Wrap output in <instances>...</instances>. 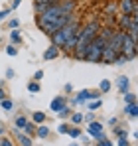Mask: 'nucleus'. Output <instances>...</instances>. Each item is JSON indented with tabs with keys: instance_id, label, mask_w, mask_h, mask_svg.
<instances>
[{
	"instance_id": "obj_1",
	"label": "nucleus",
	"mask_w": 138,
	"mask_h": 146,
	"mask_svg": "<svg viewBox=\"0 0 138 146\" xmlns=\"http://www.w3.org/2000/svg\"><path fill=\"white\" fill-rule=\"evenodd\" d=\"M113 32H115V30H111V28H101V32L97 34V38L89 44V48L85 51V57H83V59H85V61H91V63H99L101 57H103V49L107 46V42L111 40Z\"/></svg>"
},
{
	"instance_id": "obj_2",
	"label": "nucleus",
	"mask_w": 138,
	"mask_h": 146,
	"mask_svg": "<svg viewBox=\"0 0 138 146\" xmlns=\"http://www.w3.org/2000/svg\"><path fill=\"white\" fill-rule=\"evenodd\" d=\"M99 32H101V22H99V20H93V22H89L85 28L79 30L77 48H75V51H73L77 59H83V57H85V51H87V48H89V44L97 38Z\"/></svg>"
},
{
	"instance_id": "obj_3",
	"label": "nucleus",
	"mask_w": 138,
	"mask_h": 146,
	"mask_svg": "<svg viewBox=\"0 0 138 146\" xmlns=\"http://www.w3.org/2000/svg\"><path fill=\"white\" fill-rule=\"evenodd\" d=\"M122 38H124V32H120V30H115V32H113L111 40L107 42V46H105V49H103V57H101V61H105V63H115L116 59L120 57Z\"/></svg>"
},
{
	"instance_id": "obj_4",
	"label": "nucleus",
	"mask_w": 138,
	"mask_h": 146,
	"mask_svg": "<svg viewBox=\"0 0 138 146\" xmlns=\"http://www.w3.org/2000/svg\"><path fill=\"white\" fill-rule=\"evenodd\" d=\"M81 30V24L77 22V20H71L67 26H63L61 30H57L53 36H51V46H55V48H63V44L69 40V36H73V34H77Z\"/></svg>"
},
{
	"instance_id": "obj_5",
	"label": "nucleus",
	"mask_w": 138,
	"mask_h": 146,
	"mask_svg": "<svg viewBox=\"0 0 138 146\" xmlns=\"http://www.w3.org/2000/svg\"><path fill=\"white\" fill-rule=\"evenodd\" d=\"M120 55L128 61V59H134L138 55V46L136 42L128 36V34H124V38H122V48H120Z\"/></svg>"
},
{
	"instance_id": "obj_6",
	"label": "nucleus",
	"mask_w": 138,
	"mask_h": 146,
	"mask_svg": "<svg viewBox=\"0 0 138 146\" xmlns=\"http://www.w3.org/2000/svg\"><path fill=\"white\" fill-rule=\"evenodd\" d=\"M95 101V99H99V93H93L89 89H83V91H79L77 93V97H75V105H81V103H89V101Z\"/></svg>"
},
{
	"instance_id": "obj_7",
	"label": "nucleus",
	"mask_w": 138,
	"mask_h": 146,
	"mask_svg": "<svg viewBox=\"0 0 138 146\" xmlns=\"http://www.w3.org/2000/svg\"><path fill=\"white\" fill-rule=\"evenodd\" d=\"M89 134L97 140H105V134H103V124L101 122H89Z\"/></svg>"
},
{
	"instance_id": "obj_8",
	"label": "nucleus",
	"mask_w": 138,
	"mask_h": 146,
	"mask_svg": "<svg viewBox=\"0 0 138 146\" xmlns=\"http://www.w3.org/2000/svg\"><path fill=\"white\" fill-rule=\"evenodd\" d=\"M134 6H136V0H120V4H118L120 12H122V14H126V16H132Z\"/></svg>"
},
{
	"instance_id": "obj_9",
	"label": "nucleus",
	"mask_w": 138,
	"mask_h": 146,
	"mask_svg": "<svg viewBox=\"0 0 138 146\" xmlns=\"http://www.w3.org/2000/svg\"><path fill=\"white\" fill-rule=\"evenodd\" d=\"M14 136L18 138V142H20L22 146H32V136H28L26 132H22V130L16 128V126H14Z\"/></svg>"
},
{
	"instance_id": "obj_10",
	"label": "nucleus",
	"mask_w": 138,
	"mask_h": 146,
	"mask_svg": "<svg viewBox=\"0 0 138 146\" xmlns=\"http://www.w3.org/2000/svg\"><path fill=\"white\" fill-rule=\"evenodd\" d=\"M132 22V16H126V14H120V18H118V30L120 32H128V26Z\"/></svg>"
},
{
	"instance_id": "obj_11",
	"label": "nucleus",
	"mask_w": 138,
	"mask_h": 146,
	"mask_svg": "<svg viewBox=\"0 0 138 146\" xmlns=\"http://www.w3.org/2000/svg\"><path fill=\"white\" fill-rule=\"evenodd\" d=\"M49 107H51V111L59 113V111H61V109H65L67 105H65V99H63V97H55L53 101H51V105H49Z\"/></svg>"
},
{
	"instance_id": "obj_12",
	"label": "nucleus",
	"mask_w": 138,
	"mask_h": 146,
	"mask_svg": "<svg viewBox=\"0 0 138 146\" xmlns=\"http://www.w3.org/2000/svg\"><path fill=\"white\" fill-rule=\"evenodd\" d=\"M57 55H59V48H55V46H49V48L44 51V59H47V61H49V59H55Z\"/></svg>"
},
{
	"instance_id": "obj_13",
	"label": "nucleus",
	"mask_w": 138,
	"mask_h": 146,
	"mask_svg": "<svg viewBox=\"0 0 138 146\" xmlns=\"http://www.w3.org/2000/svg\"><path fill=\"white\" fill-rule=\"evenodd\" d=\"M116 85H118L120 93H128V77H126V75H120V77L116 79Z\"/></svg>"
},
{
	"instance_id": "obj_14",
	"label": "nucleus",
	"mask_w": 138,
	"mask_h": 146,
	"mask_svg": "<svg viewBox=\"0 0 138 146\" xmlns=\"http://www.w3.org/2000/svg\"><path fill=\"white\" fill-rule=\"evenodd\" d=\"M124 113H126L130 119H136V117H138V101H136V103H130V105H126Z\"/></svg>"
},
{
	"instance_id": "obj_15",
	"label": "nucleus",
	"mask_w": 138,
	"mask_h": 146,
	"mask_svg": "<svg viewBox=\"0 0 138 146\" xmlns=\"http://www.w3.org/2000/svg\"><path fill=\"white\" fill-rule=\"evenodd\" d=\"M36 134H38L40 138H47V136H49V128H47L46 124H38V128H36Z\"/></svg>"
},
{
	"instance_id": "obj_16",
	"label": "nucleus",
	"mask_w": 138,
	"mask_h": 146,
	"mask_svg": "<svg viewBox=\"0 0 138 146\" xmlns=\"http://www.w3.org/2000/svg\"><path fill=\"white\" fill-rule=\"evenodd\" d=\"M44 121H46V115H44L42 111H38V113L32 115V122H34V124H42Z\"/></svg>"
},
{
	"instance_id": "obj_17",
	"label": "nucleus",
	"mask_w": 138,
	"mask_h": 146,
	"mask_svg": "<svg viewBox=\"0 0 138 146\" xmlns=\"http://www.w3.org/2000/svg\"><path fill=\"white\" fill-rule=\"evenodd\" d=\"M28 119H26V117H18V119H16V128H20V130H24V126H26V124H28Z\"/></svg>"
},
{
	"instance_id": "obj_18",
	"label": "nucleus",
	"mask_w": 138,
	"mask_h": 146,
	"mask_svg": "<svg viewBox=\"0 0 138 146\" xmlns=\"http://www.w3.org/2000/svg\"><path fill=\"white\" fill-rule=\"evenodd\" d=\"M10 38H12V42H14V44H20V42H22V36H20V32H18V30H12V32H10Z\"/></svg>"
},
{
	"instance_id": "obj_19",
	"label": "nucleus",
	"mask_w": 138,
	"mask_h": 146,
	"mask_svg": "<svg viewBox=\"0 0 138 146\" xmlns=\"http://www.w3.org/2000/svg\"><path fill=\"white\" fill-rule=\"evenodd\" d=\"M99 89H101L103 93H107V91L111 89V81H109V79H103V81H101V85H99Z\"/></svg>"
},
{
	"instance_id": "obj_20",
	"label": "nucleus",
	"mask_w": 138,
	"mask_h": 146,
	"mask_svg": "<svg viewBox=\"0 0 138 146\" xmlns=\"http://www.w3.org/2000/svg\"><path fill=\"white\" fill-rule=\"evenodd\" d=\"M2 109H4V111H12V109H14V103H12L10 99H2Z\"/></svg>"
},
{
	"instance_id": "obj_21",
	"label": "nucleus",
	"mask_w": 138,
	"mask_h": 146,
	"mask_svg": "<svg viewBox=\"0 0 138 146\" xmlns=\"http://www.w3.org/2000/svg\"><path fill=\"white\" fill-rule=\"evenodd\" d=\"M67 134L71 136V138H79V136H81V130H79V128H73V126H69Z\"/></svg>"
},
{
	"instance_id": "obj_22",
	"label": "nucleus",
	"mask_w": 138,
	"mask_h": 146,
	"mask_svg": "<svg viewBox=\"0 0 138 146\" xmlns=\"http://www.w3.org/2000/svg\"><path fill=\"white\" fill-rule=\"evenodd\" d=\"M138 99H136V95H132V93H124V103L126 105H130V103H136Z\"/></svg>"
},
{
	"instance_id": "obj_23",
	"label": "nucleus",
	"mask_w": 138,
	"mask_h": 146,
	"mask_svg": "<svg viewBox=\"0 0 138 146\" xmlns=\"http://www.w3.org/2000/svg\"><path fill=\"white\" fill-rule=\"evenodd\" d=\"M28 89H30V93H38V91H40V83H38V81H32V83L28 85Z\"/></svg>"
},
{
	"instance_id": "obj_24",
	"label": "nucleus",
	"mask_w": 138,
	"mask_h": 146,
	"mask_svg": "<svg viewBox=\"0 0 138 146\" xmlns=\"http://www.w3.org/2000/svg\"><path fill=\"white\" fill-rule=\"evenodd\" d=\"M87 105H89V111H95V109H99V107H101V99H95V101L87 103Z\"/></svg>"
},
{
	"instance_id": "obj_25",
	"label": "nucleus",
	"mask_w": 138,
	"mask_h": 146,
	"mask_svg": "<svg viewBox=\"0 0 138 146\" xmlns=\"http://www.w3.org/2000/svg\"><path fill=\"white\" fill-rule=\"evenodd\" d=\"M22 132H26L28 136H30V134H34V122H28V124L24 126V130H22Z\"/></svg>"
},
{
	"instance_id": "obj_26",
	"label": "nucleus",
	"mask_w": 138,
	"mask_h": 146,
	"mask_svg": "<svg viewBox=\"0 0 138 146\" xmlns=\"http://www.w3.org/2000/svg\"><path fill=\"white\" fill-rule=\"evenodd\" d=\"M116 6H118V4H116V2H111V4H109V6H107V10H105V12H107V14H115Z\"/></svg>"
},
{
	"instance_id": "obj_27",
	"label": "nucleus",
	"mask_w": 138,
	"mask_h": 146,
	"mask_svg": "<svg viewBox=\"0 0 138 146\" xmlns=\"http://www.w3.org/2000/svg\"><path fill=\"white\" fill-rule=\"evenodd\" d=\"M6 53H8V55H12V57H14V55H18V49L14 48V46H6Z\"/></svg>"
},
{
	"instance_id": "obj_28",
	"label": "nucleus",
	"mask_w": 138,
	"mask_h": 146,
	"mask_svg": "<svg viewBox=\"0 0 138 146\" xmlns=\"http://www.w3.org/2000/svg\"><path fill=\"white\" fill-rule=\"evenodd\" d=\"M57 117H61V119H65V117H69V107H65V109H61V111L57 113Z\"/></svg>"
},
{
	"instance_id": "obj_29",
	"label": "nucleus",
	"mask_w": 138,
	"mask_h": 146,
	"mask_svg": "<svg viewBox=\"0 0 138 146\" xmlns=\"http://www.w3.org/2000/svg\"><path fill=\"white\" fill-rule=\"evenodd\" d=\"M0 146H14V142L10 138H0Z\"/></svg>"
},
{
	"instance_id": "obj_30",
	"label": "nucleus",
	"mask_w": 138,
	"mask_h": 146,
	"mask_svg": "<svg viewBox=\"0 0 138 146\" xmlns=\"http://www.w3.org/2000/svg\"><path fill=\"white\" fill-rule=\"evenodd\" d=\"M73 122H75V124H79V122H83V115H79V113H75V115H73Z\"/></svg>"
},
{
	"instance_id": "obj_31",
	"label": "nucleus",
	"mask_w": 138,
	"mask_h": 146,
	"mask_svg": "<svg viewBox=\"0 0 138 146\" xmlns=\"http://www.w3.org/2000/svg\"><path fill=\"white\" fill-rule=\"evenodd\" d=\"M34 4H55V0H34Z\"/></svg>"
},
{
	"instance_id": "obj_32",
	"label": "nucleus",
	"mask_w": 138,
	"mask_h": 146,
	"mask_svg": "<svg viewBox=\"0 0 138 146\" xmlns=\"http://www.w3.org/2000/svg\"><path fill=\"white\" fill-rule=\"evenodd\" d=\"M57 130H59V132H61V134H67L69 126H67V124H59V128H57Z\"/></svg>"
},
{
	"instance_id": "obj_33",
	"label": "nucleus",
	"mask_w": 138,
	"mask_h": 146,
	"mask_svg": "<svg viewBox=\"0 0 138 146\" xmlns=\"http://www.w3.org/2000/svg\"><path fill=\"white\" fill-rule=\"evenodd\" d=\"M42 77H44V71H42V69H40V71H36V73H34V79H36V81H40Z\"/></svg>"
},
{
	"instance_id": "obj_34",
	"label": "nucleus",
	"mask_w": 138,
	"mask_h": 146,
	"mask_svg": "<svg viewBox=\"0 0 138 146\" xmlns=\"http://www.w3.org/2000/svg\"><path fill=\"white\" fill-rule=\"evenodd\" d=\"M93 119H95V115H93V113H89V115H85V117H83V121H87V122H93Z\"/></svg>"
},
{
	"instance_id": "obj_35",
	"label": "nucleus",
	"mask_w": 138,
	"mask_h": 146,
	"mask_svg": "<svg viewBox=\"0 0 138 146\" xmlns=\"http://www.w3.org/2000/svg\"><path fill=\"white\" fill-rule=\"evenodd\" d=\"M18 24H20V20H10V28H12V30H16Z\"/></svg>"
},
{
	"instance_id": "obj_36",
	"label": "nucleus",
	"mask_w": 138,
	"mask_h": 146,
	"mask_svg": "<svg viewBox=\"0 0 138 146\" xmlns=\"http://www.w3.org/2000/svg\"><path fill=\"white\" fill-rule=\"evenodd\" d=\"M118 146H128V140L126 138H118Z\"/></svg>"
},
{
	"instance_id": "obj_37",
	"label": "nucleus",
	"mask_w": 138,
	"mask_h": 146,
	"mask_svg": "<svg viewBox=\"0 0 138 146\" xmlns=\"http://www.w3.org/2000/svg\"><path fill=\"white\" fill-rule=\"evenodd\" d=\"M132 20H134V22H136V26H138V8L132 12Z\"/></svg>"
},
{
	"instance_id": "obj_38",
	"label": "nucleus",
	"mask_w": 138,
	"mask_h": 146,
	"mask_svg": "<svg viewBox=\"0 0 138 146\" xmlns=\"http://www.w3.org/2000/svg\"><path fill=\"white\" fill-rule=\"evenodd\" d=\"M8 16V10H0V20H4Z\"/></svg>"
},
{
	"instance_id": "obj_39",
	"label": "nucleus",
	"mask_w": 138,
	"mask_h": 146,
	"mask_svg": "<svg viewBox=\"0 0 138 146\" xmlns=\"http://www.w3.org/2000/svg\"><path fill=\"white\" fill-rule=\"evenodd\" d=\"M2 99H6V93H4V89L0 87V101H2Z\"/></svg>"
},
{
	"instance_id": "obj_40",
	"label": "nucleus",
	"mask_w": 138,
	"mask_h": 146,
	"mask_svg": "<svg viewBox=\"0 0 138 146\" xmlns=\"http://www.w3.org/2000/svg\"><path fill=\"white\" fill-rule=\"evenodd\" d=\"M20 2H22V0H14V4H12V8H18V6H20Z\"/></svg>"
},
{
	"instance_id": "obj_41",
	"label": "nucleus",
	"mask_w": 138,
	"mask_h": 146,
	"mask_svg": "<svg viewBox=\"0 0 138 146\" xmlns=\"http://www.w3.org/2000/svg\"><path fill=\"white\" fill-rule=\"evenodd\" d=\"M2 134H4V128H2V126H0V136H2Z\"/></svg>"
},
{
	"instance_id": "obj_42",
	"label": "nucleus",
	"mask_w": 138,
	"mask_h": 146,
	"mask_svg": "<svg viewBox=\"0 0 138 146\" xmlns=\"http://www.w3.org/2000/svg\"><path fill=\"white\" fill-rule=\"evenodd\" d=\"M71 146H79V144H71Z\"/></svg>"
}]
</instances>
